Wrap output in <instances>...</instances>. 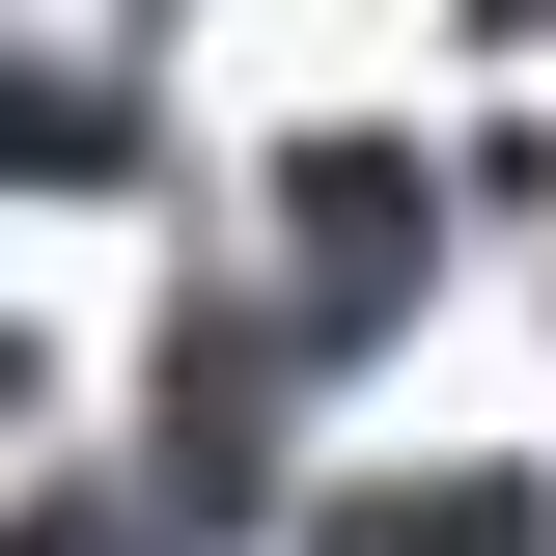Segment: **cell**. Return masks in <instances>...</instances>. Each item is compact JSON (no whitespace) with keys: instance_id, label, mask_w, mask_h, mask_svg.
Here are the masks:
<instances>
[{"instance_id":"7a4b0ae2","label":"cell","mask_w":556,"mask_h":556,"mask_svg":"<svg viewBox=\"0 0 556 556\" xmlns=\"http://www.w3.org/2000/svg\"><path fill=\"white\" fill-rule=\"evenodd\" d=\"M0 556H139V501H28V529H0Z\"/></svg>"},{"instance_id":"6da1fadb","label":"cell","mask_w":556,"mask_h":556,"mask_svg":"<svg viewBox=\"0 0 556 556\" xmlns=\"http://www.w3.org/2000/svg\"><path fill=\"white\" fill-rule=\"evenodd\" d=\"M334 556H556L529 473H417V501H334Z\"/></svg>"}]
</instances>
